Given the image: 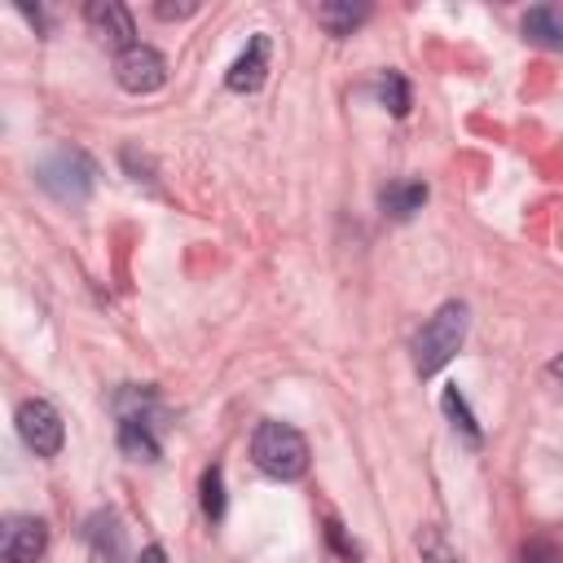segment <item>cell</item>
I'll list each match as a JSON object with an SVG mask.
<instances>
[{
    "mask_svg": "<svg viewBox=\"0 0 563 563\" xmlns=\"http://www.w3.org/2000/svg\"><path fill=\"white\" fill-rule=\"evenodd\" d=\"M136 563H167V554H163V545H145V550L136 554Z\"/></svg>",
    "mask_w": 563,
    "mask_h": 563,
    "instance_id": "7402d4cb",
    "label": "cell"
},
{
    "mask_svg": "<svg viewBox=\"0 0 563 563\" xmlns=\"http://www.w3.org/2000/svg\"><path fill=\"white\" fill-rule=\"evenodd\" d=\"M35 180H40L57 202L79 207V202H88V194H92V185H97V163H92L84 150L62 145V150H53V154L35 167Z\"/></svg>",
    "mask_w": 563,
    "mask_h": 563,
    "instance_id": "277c9868",
    "label": "cell"
},
{
    "mask_svg": "<svg viewBox=\"0 0 563 563\" xmlns=\"http://www.w3.org/2000/svg\"><path fill=\"white\" fill-rule=\"evenodd\" d=\"M418 550H422V559H427V563H453V550L444 545L440 528H422V537H418Z\"/></svg>",
    "mask_w": 563,
    "mask_h": 563,
    "instance_id": "ac0fdd59",
    "label": "cell"
},
{
    "mask_svg": "<svg viewBox=\"0 0 563 563\" xmlns=\"http://www.w3.org/2000/svg\"><path fill=\"white\" fill-rule=\"evenodd\" d=\"M515 563H563V545L550 537H532V541H523Z\"/></svg>",
    "mask_w": 563,
    "mask_h": 563,
    "instance_id": "e0dca14e",
    "label": "cell"
},
{
    "mask_svg": "<svg viewBox=\"0 0 563 563\" xmlns=\"http://www.w3.org/2000/svg\"><path fill=\"white\" fill-rule=\"evenodd\" d=\"M84 537H88V545L97 550V559H106V563H123V528H119V515H114V510L92 515L88 528H84Z\"/></svg>",
    "mask_w": 563,
    "mask_h": 563,
    "instance_id": "7c38bea8",
    "label": "cell"
},
{
    "mask_svg": "<svg viewBox=\"0 0 563 563\" xmlns=\"http://www.w3.org/2000/svg\"><path fill=\"white\" fill-rule=\"evenodd\" d=\"M325 537H330V545H334L343 559H356V554H361V550H356V541H347V537H343V523H339V519H325Z\"/></svg>",
    "mask_w": 563,
    "mask_h": 563,
    "instance_id": "d6986e66",
    "label": "cell"
},
{
    "mask_svg": "<svg viewBox=\"0 0 563 563\" xmlns=\"http://www.w3.org/2000/svg\"><path fill=\"white\" fill-rule=\"evenodd\" d=\"M365 18H369V4H352V0H343V4H321V9H317V22H321L330 35H352Z\"/></svg>",
    "mask_w": 563,
    "mask_h": 563,
    "instance_id": "4fadbf2b",
    "label": "cell"
},
{
    "mask_svg": "<svg viewBox=\"0 0 563 563\" xmlns=\"http://www.w3.org/2000/svg\"><path fill=\"white\" fill-rule=\"evenodd\" d=\"M466 325H471V312H466L462 299L440 303L435 317H431V321L413 334V343H409L413 369H418L422 378H427V374H440V369L457 356V347H462V339H466Z\"/></svg>",
    "mask_w": 563,
    "mask_h": 563,
    "instance_id": "7a4b0ae2",
    "label": "cell"
},
{
    "mask_svg": "<svg viewBox=\"0 0 563 563\" xmlns=\"http://www.w3.org/2000/svg\"><path fill=\"white\" fill-rule=\"evenodd\" d=\"M198 501H202V515H207V523H220L224 519V466H207L202 471V484H198Z\"/></svg>",
    "mask_w": 563,
    "mask_h": 563,
    "instance_id": "9a60e30c",
    "label": "cell"
},
{
    "mask_svg": "<svg viewBox=\"0 0 563 563\" xmlns=\"http://www.w3.org/2000/svg\"><path fill=\"white\" fill-rule=\"evenodd\" d=\"M519 26H523V40H528V44L550 48V53L563 48V9H559V4H532Z\"/></svg>",
    "mask_w": 563,
    "mask_h": 563,
    "instance_id": "30bf717a",
    "label": "cell"
},
{
    "mask_svg": "<svg viewBox=\"0 0 563 563\" xmlns=\"http://www.w3.org/2000/svg\"><path fill=\"white\" fill-rule=\"evenodd\" d=\"M48 550V523L35 515H9L0 532V559L4 563H40Z\"/></svg>",
    "mask_w": 563,
    "mask_h": 563,
    "instance_id": "52a82bcc",
    "label": "cell"
},
{
    "mask_svg": "<svg viewBox=\"0 0 563 563\" xmlns=\"http://www.w3.org/2000/svg\"><path fill=\"white\" fill-rule=\"evenodd\" d=\"M422 202H427V185H422V180H391V185H383V194H378V207H383V216H391V220H413V216L422 211Z\"/></svg>",
    "mask_w": 563,
    "mask_h": 563,
    "instance_id": "8fae6325",
    "label": "cell"
},
{
    "mask_svg": "<svg viewBox=\"0 0 563 563\" xmlns=\"http://www.w3.org/2000/svg\"><path fill=\"white\" fill-rule=\"evenodd\" d=\"M378 97H383V106H387L396 119L409 114V84H405L400 70H383V79H378Z\"/></svg>",
    "mask_w": 563,
    "mask_h": 563,
    "instance_id": "2e32d148",
    "label": "cell"
},
{
    "mask_svg": "<svg viewBox=\"0 0 563 563\" xmlns=\"http://www.w3.org/2000/svg\"><path fill=\"white\" fill-rule=\"evenodd\" d=\"M154 13H158L163 22H176V18H189V13H198V4H194V0H185V4H167V0H163V4H154Z\"/></svg>",
    "mask_w": 563,
    "mask_h": 563,
    "instance_id": "44dd1931",
    "label": "cell"
},
{
    "mask_svg": "<svg viewBox=\"0 0 563 563\" xmlns=\"http://www.w3.org/2000/svg\"><path fill=\"white\" fill-rule=\"evenodd\" d=\"M114 79H119V88L145 97V92H158V88L167 84V62H163L158 48L132 44V48H123V53L114 57Z\"/></svg>",
    "mask_w": 563,
    "mask_h": 563,
    "instance_id": "8992f818",
    "label": "cell"
},
{
    "mask_svg": "<svg viewBox=\"0 0 563 563\" xmlns=\"http://www.w3.org/2000/svg\"><path fill=\"white\" fill-rule=\"evenodd\" d=\"M550 374H554V378L563 383V356H554V361H550Z\"/></svg>",
    "mask_w": 563,
    "mask_h": 563,
    "instance_id": "603a6c76",
    "label": "cell"
},
{
    "mask_svg": "<svg viewBox=\"0 0 563 563\" xmlns=\"http://www.w3.org/2000/svg\"><path fill=\"white\" fill-rule=\"evenodd\" d=\"M251 462L273 479H299L308 471V440L299 435V427L264 418L251 431Z\"/></svg>",
    "mask_w": 563,
    "mask_h": 563,
    "instance_id": "3957f363",
    "label": "cell"
},
{
    "mask_svg": "<svg viewBox=\"0 0 563 563\" xmlns=\"http://www.w3.org/2000/svg\"><path fill=\"white\" fill-rule=\"evenodd\" d=\"M114 413H119V449H123V457H132V462H158V453H163L158 391L128 383V387L114 391Z\"/></svg>",
    "mask_w": 563,
    "mask_h": 563,
    "instance_id": "6da1fadb",
    "label": "cell"
},
{
    "mask_svg": "<svg viewBox=\"0 0 563 563\" xmlns=\"http://www.w3.org/2000/svg\"><path fill=\"white\" fill-rule=\"evenodd\" d=\"M440 409H444V413H449V422L466 435V444H479V440H484V431H479V422H475V413H471V405H466V396H462L457 387H444Z\"/></svg>",
    "mask_w": 563,
    "mask_h": 563,
    "instance_id": "5bb4252c",
    "label": "cell"
},
{
    "mask_svg": "<svg viewBox=\"0 0 563 563\" xmlns=\"http://www.w3.org/2000/svg\"><path fill=\"white\" fill-rule=\"evenodd\" d=\"M264 79H268V35L260 31V35L246 40V48L229 66L224 84H229V92H255V88H264Z\"/></svg>",
    "mask_w": 563,
    "mask_h": 563,
    "instance_id": "9c48e42d",
    "label": "cell"
},
{
    "mask_svg": "<svg viewBox=\"0 0 563 563\" xmlns=\"http://www.w3.org/2000/svg\"><path fill=\"white\" fill-rule=\"evenodd\" d=\"M18 435H22V444H26L35 457H57L62 444H66V422H62V413L53 409V400L31 396V400L18 405Z\"/></svg>",
    "mask_w": 563,
    "mask_h": 563,
    "instance_id": "5b68a950",
    "label": "cell"
},
{
    "mask_svg": "<svg viewBox=\"0 0 563 563\" xmlns=\"http://www.w3.org/2000/svg\"><path fill=\"white\" fill-rule=\"evenodd\" d=\"M123 167L132 172V180H154V176H150V158H145V154H136V145H128V150H123Z\"/></svg>",
    "mask_w": 563,
    "mask_h": 563,
    "instance_id": "ffe728a7",
    "label": "cell"
},
{
    "mask_svg": "<svg viewBox=\"0 0 563 563\" xmlns=\"http://www.w3.org/2000/svg\"><path fill=\"white\" fill-rule=\"evenodd\" d=\"M84 18H88V26H92L106 44H114L119 53L136 44V22H132V13H128L119 0H92V4L84 9Z\"/></svg>",
    "mask_w": 563,
    "mask_h": 563,
    "instance_id": "ba28073f",
    "label": "cell"
}]
</instances>
